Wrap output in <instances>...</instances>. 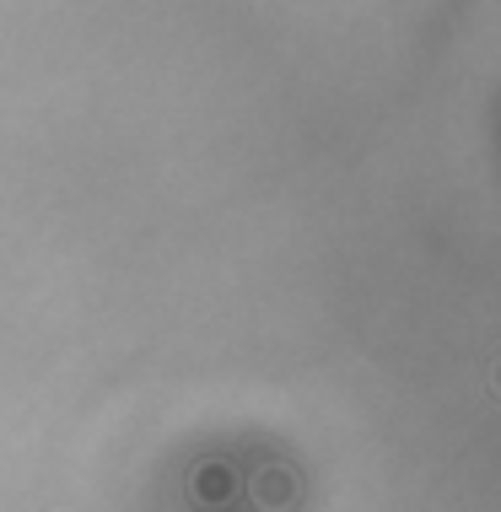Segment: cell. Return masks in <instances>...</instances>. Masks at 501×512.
Masks as SVG:
<instances>
[{"instance_id":"6da1fadb","label":"cell","mask_w":501,"mask_h":512,"mask_svg":"<svg viewBox=\"0 0 501 512\" xmlns=\"http://www.w3.org/2000/svg\"><path fill=\"white\" fill-rule=\"evenodd\" d=\"M254 496H259L264 507H281L286 496H291V480L281 475V469H264V475H259V486H254Z\"/></svg>"}]
</instances>
